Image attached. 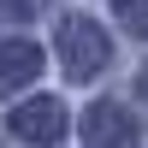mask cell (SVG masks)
Returning a JSON list of instances; mask_svg holds the SVG:
<instances>
[{
    "label": "cell",
    "instance_id": "obj_1",
    "mask_svg": "<svg viewBox=\"0 0 148 148\" xmlns=\"http://www.w3.org/2000/svg\"><path fill=\"white\" fill-rule=\"evenodd\" d=\"M107 53H113V42H107V30L95 18H65L59 24V65H65L71 83H89L107 65Z\"/></svg>",
    "mask_w": 148,
    "mask_h": 148
},
{
    "label": "cell",
    "instance_id": "obj_2",
    "mask_svg": "<svg viewBox=\"0 0 148 148\" xmlns=\"http://www.w3.org/2000/svg\"><path fill=\"white\" fill-rule=\"evenodd\" d=\"M12 136H18V142H36V148L59 142V136H65V107H59L53 95H36V101L12 107Z\"/></svg>",
    "mask_w": 148,
    "mask_h": 148
},
{
    "label": "cell",
    "instance_id": "obj_3",
    "mask_svg": "<svg viewBox=\"0 0 148 148\" xmlns=\"http://www.w3.org/2000/svg\"><path fill=\"white\" fill-rule=\"evenodd\" d=\"M83 142L89 148H136V119H130L125 107L101 101V107H89V119H83Z\"/></svg>",
    "mask_w": 148,
    "mask_h": 148
},
{
    "label": "cell",
    "instance_id": "obj_4",
    "mask_svg": "<svg viewBox=\"0 0 148 148\" xmlns=\"http://www.w3.org/2000/svg\"><path fill=\"white\" fill-rule=\"evenodd\" d=\"M42 71V47L36 42H0V95H18Z\"/></svg>",
    "mask_w": 148,
    "mask_h": 148
},
{
    "label": "cell",
    "instance_id": "obj_5",
    "mask_svg": "<svg viewBox=\"0 0 148 148\" xmlns=\"http://www.w3.org/2000/svg\"><path fill=\"white\" fill-rule=\"evenodd\" d=\"M113 6H119V18H125L136 36H148V0H113Z\"/></svg>",
    "mask_w": 148,
    "mask_h": 148
},
{
    "label": "cell",
    "instance_id": "obj_6",
    "mask_svg": "<svg viewBox=\"0 0 148 148\" xmlns=\"http://www.w3.org/2000/svg\"><path fill=\"white\" fill-rule=\"evenodd\" d=\"M142 101H148V71H142Z\"/></svg>",
    "mask_w": 148,
    "mask_h": 148
},
{
    "label": "cell",
    "instance_id": "obj_7",
    "mask_svg": "<svg viewBox=\"0 0 148 148\" xmlns=\"http://www.w3.org/2000/svg\"><path fill=\"white\" fill-rule=\"evenodd\" d=\"M18 6H36V0H18Z\"/></svg>",
    "mask_w": 148,
    "mask_h": 148
}]
</instances>
